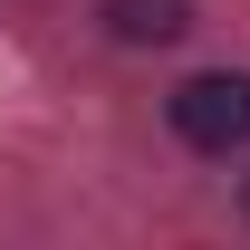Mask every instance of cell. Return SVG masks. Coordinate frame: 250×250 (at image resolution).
<instances>
[{
	"instance_id": "6da1fadb",
	"label": "cell",
	"mask_w": 250,
	"mask_h": 250,
	"mask_svg": "<svg viewBox=\"0 0 250 250\" xmlns=\"http://www.w3.org/2000/svg\"><path fill=\"white\" fill-rule=\"evenodd\" d=\"M173 135H183V145H202V154L250 145V77H241V67L183 77V87H173Z\"/></svg>"
},
{
	"instance_id": "7a4b0ae2",
	"label": "cell",
	"mask_w": 250,
	"mask_h": 250,
	"mask_svg": "<svg viewBox=\"0 0 250 250\" xmlns=\"http://www.w3.org/2000/svg\"><path fill=\"white\" fill-rule=\"evenodd\" d=\"M106 29L125 48H173L192 29V0H106Z\"/></svg>"
}]
</instances>
